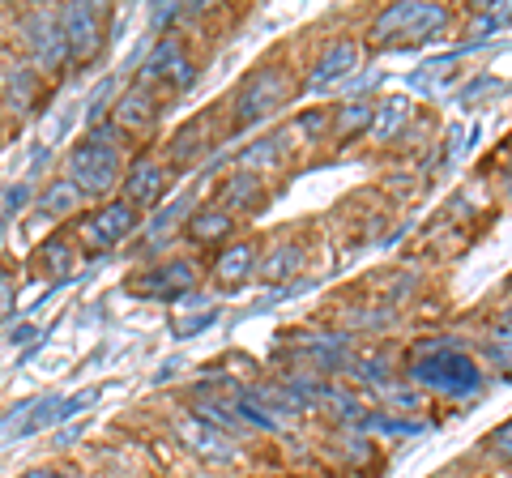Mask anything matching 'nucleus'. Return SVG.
Instances as JSON below:
<instances>
[{"mask_svg":"<svg viewBox=\"0 0 512 478\" xmlns=\"http://www.w3.org/2000/svg\"><path fill=\"white\" fill-rule=\"evenodd\" d=\"M406 385L440 393V397H453V402H466V397H478L487 389V376L457 342L423 338V342H414V350H410Z\"/></svg>","mask_w":512,"mask_h":478,"instance_id":"1","label":"nucleus"},{"mask_svg":"<svg viewBox=\"0 0 512 478\" xmlns=\"http://www.w3.org/2000/svg\"><path fill=\"white\" fill-rule=\"evenodd\" d=\"M453 13L448 5H423V0H406V5H384L372 26H367V43L372 47H414L440 39Z\"/></svg>","mask_w":512,"mask_h":478,"instance_id":"2","label":"nucleus"},{"mask_svg":"<svg viewBox=\"0 0 512 478\" xmlns=\"http://www.w3.org/2000/svg\"><path fill=\"white\" fill-rule=\"evenodd\" d=\"M291 94H295V77L286 65H261L256 73H248L231 94L235 133H244V129H252V124H261L269 116H278Z\"/></svg>","mask_w":512,"mask_h":478,"instance_id":"3","label":"nucleus"},{"mask_svg":"<svg viewBox=\"0 0 512 478\" xmlns=\"http://www.w3.org/2000/svg\"><path fill=\"white\" fill-rule=\"evenodd\" d=\"M64 180H69L86 201H103L120 188L124 180V154L120 150H103L94 141H77V146L64 154Z\"/></svg>","mask_w":512,"mask_h":478,"instance_id":"4","label":"nucleus"},{"mask_svg":"<svg viewBox=\"0 0 512 478\" xmlns=\"http://www.w3.org/2000/svg\"><path fill=\"white\" fill-rule=\"evenodd\" d=\"M107 22H111L107 5H82V0H73V5L56 9V26L64 35V47H69V65H90L103 52Z\"/></svg>","mask_w":512,"mask_h":478,"instance_id":"5","label":"nucleus"},{"mask_svg":"<svg viewBox=\"0 0 512 478\" xmlns=\"http://www.w3.org/2000/svg\"><path fill=\"white\" fill-rule=\"evenodd\" d=\"M18 39L26 47V56H30V69H35L39 77L43 73H64L69 69V47H64V35H60V26H56V9H26L22 18H18Z\"/></svg>","mask_w":512,"mask_h":478,"instance_id":"6","label":"nucleus"},{"mask_svg":"<svg viewBox=\"0 0 512 478\" xmlns=\"http://www.w3.org/2000/svg\"><path fill=\"white\" fill-rule=\"evenodd\" d=\"M197 60L188 56V47H184V39L175 35H158V43H154V52L141 60V69H137V82L133 86H141V90H154V82H167L175 94H184V90H192L197 86Z\"/></svg>","mask_w":512,"mask_h":478,"instance_id":"7","label":"nucleus"},{"mask_svg":"<svg viewBox=\"0 0 512 478\" xmlns=\"http://www.w3.org/2000/svg\"><path fill=\"white\" fill-rule=\"evenodd\" d=\"M141 231V210H133L124 197L120 201H103L99 210H90L82 218V244L90 252H111V248H120L128 244Z\"/></svg>","mask_w":512,"mask_h":478,"instance_id":"8","label":"nucleus"},{"mask_svg":"<svg viewBox=\"0 0 512 478\" xmlns=\"http://www.w3.org/2000/svg\"><path fill=\"white\" fill-rule=\"evenodd\" d=\"M167 184H171V175H167V163H158L154 154H137L133 163L124 167V201L133 205V210H158L167 197Z\"/></svg>","mask_w":512,"mask_h":478,"instance_id":"9","label":"nucleus"},{"mask_svg":"<svg viewBox=\"0 0 512 478\" xmlns=\"http://www.w3.org/2000/svg\"><path fill=\"white\" fill-rule=\"evenodd\" d=\"M192 286H197V265L188 257H167L154 269H146V274H137L128 282V291L146 295V299H184Z\"/></svg>","mask_w":512,"mask_h":478,"instance_id":"10","label":"nucleus"},{"mask_svg":"<svg viewBox=\"0 0 512 478\" xmlns=\"http://www.w3.org/2000/svg\"><path fill=\"white\" fill-rule=\"evenodd\" d=\"M175 436H180V444H184L192 457L210 461V466H235V461H239L235 440L214 432V427L201 423L197 414H175Z\"/></svg>","mask_w":512,"mask_h":478,"instance_id":"11","label":"nucleus"},{"mask_svg":"<svg viewBox=\"0 0 512 478\" xmlns=\"http://www.w3.org/2000/svg\"><path fill=\"white\" fill-rule=\"evenodd\" d=\"M158 116H163V103H158L154 90L128 86L116 103H111V124L124 137H150L158 129Z\"/></svg>","mask_w":512,"mask_h":478,"instance_id":"12","label":"nucleus"},{"mask_svg":"<svg viewBox=\"0 0 512 478\" xmlns=\"http://www.w3.org/2000/svg\"><path fill=\"white\" fill-rule=\"evenodd\" d=\"M363 60V43L359 39H333L325 52L316 56V65L308 73V90H329V86H342L350 73L359 69Z\"/></svg>","mask_w":512,"mask_h":478,"instance_id":"13","label":"nucleus"},{"mask_svg":"<svg viewBox=\"0 0 512 478\" xmlns=\"http://www.w3.org/2000/svg\"><path fill=\"white\" fill-rule=\"evenodd\" d=\"M286 158H291V133L282 129V133H269L261 141H248V146L235 154V163H239V171L265 180V175H274V171L286 167Z\"/></svg>","mask_w":512,"mask_h":478,"instance_id":"14","label":"nucleus"},{"mask_svg":"<svg viewBox=\"0 0 512 478\" xmlns=\"http://www.w3.org/2000/svg\"><path fill=\"white\" fill-rule=\"evenodd\" d=\"M265 205H269V193H265V184L256 180V175H248V171H235V175H227L222 180V188H218V210H227L231 218L235 214H265Z\"/></svg>","mask_w":512,"mask_h":478,"instance_id":"15","label":"nucleus"},{"mask_svg":"<svg viewBox=\"0 0 512 478\" xmlns=\"http://www.w3.org/2000/svg\"><path fill=\"white\" fill-rule=\"evenodd\" d=\"M39 90H43V77L26 65H9L5 77H0V107L9 111V116H26V111H35L39 103Z\"/></svg>","mask_w":512,"mask_h":478,"instance_id":"16","label":"nucleus"},{"mask_svg":"<svg viewBox=\"0 0 512 478\" xmlns=\"http://www.w3.org/2000/svg\"><path fill=\"white\" fill-rule=\"evenodd\" d=\"M256 261H261V248H256V239H235V244H222V252L214 257L210 274L218 286H244L252 278Z\"/></svg>","mask_w":512,"mask_h":478,"instance_id":"17","label":"nucleus"},{"mask_svg":"<svg viewBox=\"0 0 512 478\" xmlns=\"http://www.w3.org/2000/svg\"><path fill=\"white\" fill-rule=\"evenodd\" d=\"M410 116H414V111H410L406 94H389V99L372 103V124H367V137H372L376 146H389V141H397L406 133Z\"/></svg>","mask_w":512,"mask_h":478,"instance_id":"18","label":"nucleus"},{"mask_svg":"<svg viewBox=\"0 0 512 478\" xmlns=\"http://www.w3.org/2000/svg\"><path fill=\"white\" fill-rule=\"evenodd\" d=\"M210 120H214V111H205V116L184 124V129L167 141V163L171 167H197L201 163L205 150H210V133H205L210 129Z\"/></svg>","mask_w":512,"mask_h":478,"instance_id":"19","label":"nucleus"},{"mask_svg":"<svg viewBox=\"0 0 512 478\" xmlns=\"http://www.w3.org/2000/svg\"><path fill=\"white\" fill-rule=\"evenodd\" d=\"M299 265H303V248L291 244V239H282V244H274L261 261H256L252 278H256V282H265V286H286V282L299 274Z\"/></svg>","mask_w":512,"mask_h":478,"instance_id":"20","label":"nucleus"},{"mask_svg":"<svg viewBox=\"0 0 512 478\" xmlns=\"http://www.w3.org/2000/svg\"><path fill=\"white\" fill-rule=\"evenodd\" d=\"M86 205V197L77 193V188L64 180V175H56V180H47L39 193H35V210H39V218H52V222H60V218H73L77 210Z\"/></svg>","mask_w":512,"mask_h":478,"instance_id":"21","label":"nucleus"},{"mask_svg":"<svg viewBox=\"0 0 512 478\" xmlns=\"http://www.w3.org/2000/svg\"><path fill=\"white\" fill-rule=\"evenodd\" d=\"M235 231V218L227 210H218V205H201V210H192L184 218V235L192 244H222Z\"/></svg>","mask_w":512,"mask_h":478,"instance_id":"22","label":"nucleus"},{"mask_svg":"<svg viewBox=\"0 0 512 478\" xmlns=\"http://www.w3.org/2000/svg\"><path fill=\"white\" fill-rule=\"evenodd\" d=\"M35 261L47 278H56V286L69 282L73 274V265H77V248H73V239H64V235H52V239H43L39 252H35Z\"/></svg>","mask_w":512,"mask_h":478,"instance_id":"23","label":"nucleus"},{"mask_svg":"<svg viewBox=\"0 0 512 478\" xmlns=\"http://www.w3.org/2000/svg\"><path fill=\"white\" fill-rule=\"evenodd\" d=\"M372 124V99H346L342 107L329 111V133L338 141H355Z\"/></svg>","mask_w":512,"mask_h":478,"instance_id":"24","label":"nucleus"},{"mask_svg":"<svg viewBox=\"0 0 512 478\" xmlns=\"http://www.w3.org/2000/svg\"><path fill=\"white\" fill-rule=\"evenodd\" d=\"M192 210H197V197H192V193H180V197H175L171 205H163V210H158V214L150 218L146 235H150V239H158V244H163V239H167L175 227H180V222H184Z\"/></svg>","mask_w":512,"mask_h":478,"instance_id":"25","label":"nucleus"},{"mask_svg":"<svg viewBox=\"0 0 512 478\" xmlns=\"http://www.w3.org/2000/svg\"><path fill=\"white\" fill-rule=\"evenodd\" d=\"M286 133H299L308 146H320V141L329 137V111L325 107H312V111H299L295 124Z\"/></svg>","mask_w":512,"mask_h":478,"instance_id":"26","label":"nucleus"},{"mask_svg":"<svg viewBox=\"0 0 512 478\" xmlns=\"http://www.w3.org/2000/svg\"><path fill=\"white\" fill-rule=\"evenodd\" d=\"M56 406H60V393H43V397H35V410L26 414V423L18 427V436L26 440V436H39L43 427H52V423H56Z\"/></svg>","mask_w":512,"mask_h":478,"instance_id":"27","label":"nucleus"},{"mask_svg":"<svg viewBox=\"0 0 512 478\" xmlns=\"http://www.w3.org/2000/svg\"><path fill=\"white\" fill-rule=\"evenodd\" d=\"M30 201H35V184H26V180H18V184H9L5 188V197H0V231H5L9 227V222L13 218H18L22 210H26V205Z\"/></svg>","mask_w":512,"mask_h":478,"instance_id":"28","label":"nucleus"},{"mask_svg":"<svg viewBox=\"0 0 512 478\" xmlns=\"http://www.w3.org/2000/svg\"><path fill=\"white\" fill-rule=\"evenodd\" d=\"M86 141H94V146H103V150H120V154H124V146H128V137L116 129V124H111V116L99 120V124H90Z\"/></svg>","mask_w":512,"mask_h":478,"instance_id":"29","label":"nucleus"},{"mask_svg":"<svg viewBox=\"0 0 512 478\" xmlns=\"http://www.w3.org/2000/svg\"><path fill=\"white\" fill-rule=\"evenodd\" d=\"M175 22H184V5H175V0L150 9V35H171Z\"/></svg>","mask_w":512,"mask_h":478,"instance_id":"30","label":"nucleus"},{"mask_svg":"<svg viewBox=\"0 0 512 478\" xmlns=\"http://www.w3.org/2000/svg\"><path fill=\"white\" fill-rule=\"evenodd\" d=\"M94 397H99V389H82V393H73V397H60V406H56V423L77 419L82 410H90V406H94Z\"/></svg>","mask_w":512,"mask_h":478,"instance_id":"31","label":"nucleus"},{"mask_svg":"<svg viewBox=\"0 0 512 478\" xmlns=\"http://www.w3.org/2000/svg\"><path fill=\"white\" fill-rule=\"evenodd\" d=\"M111 90H116V77H107V82L94 86V94L86 99V124L107 120V99H111Z\"/></svg>","mask_w":512,"mask_h":478,"instance_id":"32","label":"nucleus"},{"mask_svg":"<svg viewBox=\"0 0 512 478\" xmlns=\"http://www.w3.org/2000/svg\"><path fill=\"white\" fill-rule=\"evenodd\" d=\"M402 385H406V380H402ZM402 385L393 380V385H380V393L393 402V410H419V406H423V397L414 393V389H402Z\"/></svg>","mask_w":512,"mask_h":478,"instance_id":"33","label":"nucleus"},{"mask_svg":"<svg viewBox=\"0 0 512 478\" xmlns=\"http://www.w3.org/2000/svg\"><path fill=\"white\" fill-rule=\"evenodd\" d=\"M35 410V397H26V402H18V406H9L5 414H0V436L5 432H18V427L26 423V414Z\"/></svg>","mask_w":512,"mask_h":478,"instance_id":"34","label":"nucleus"},{"mask_svg":"<svg viewBox=\"0 0 512 478\" xmlns=\"http://www.w3.org/2000/svg\"><path fill=\"white\" fill-rule=\"evenodd\" d=\"M9 316H18V291H13L9 274H0V325H5Z\"/></svg>","mask_w":512,"mask_h":478,"instance_id":"35","label":"nucleus"},{"mask_svg":"<svg viewBox=\"0 0 512 478\" xmlns=\"http://www.w3.org/2000/svg\"><path fill=\"white\" fill-rule=\"evenodd\" d=\"M52 158H56V150H52V146H39V150H35V158H30V167H26V175H22V180H26V184H39Z\"/></svg>","mask_w":512,"mask_h":478,"instance_id":"36","label":"nucleus"},{"mask_svg":"<svg viewBox=\"0 0 512 478\" xmlns=\"http://www.w3.org/2000/svg\"><path fill=\"white\" fill-rule=\"evenodd\" d=\"M487 90H504V82H495V77H474V82L457 94V103H461V107H470L478 94H487Z\"/></svg>","mask_w":512,"mask_h":478,"instance_id":"37","label":"nucleus"},{"mask_svg":"<svg viewBox=\"0 0 512 478\" xmlns=\"http://www.w3.org/2000/svg\"><path fill=\"white\" fill-rule=\"evenodd\" d=\"M218 321V312L214 308H205L201 316H197V321H180V325H175V333H180V338H192V333H201V329H210Z\"/></svg>","mask_w":512,"mask_h":478,"instance_id":"38","label":"nucleus"},{"mask_svg":"<svg viewBox=\"0 0 512 478\" xmlns=\"http://www.w3.org/2000/svg\"><path fill=\"white\" fill-rule=\"evenodd\" d=\"M82 436H86V427H82V423H73V427H64V432L52 436V449H73V444L82 440Z\"/></svg>","mask_w":512,"mask_h":478,"instance_id":"39","label":"nucleus"},{"mask_svg":"<svg viewBox=\"0 0 512 478\" xmlns=\"http://www.w3.org/2000/svg\"><path fill=\"white\" fill-rule=\"evenodd\" d=\"M22 478H77V470H60V466H35V470H26Z\"/></svg>","mask_w":512,"mask_h":478,"instance_id":"40","label":"nucleus"},{"mask_svg":"<svg viewBox=\"0 0 512 478\" xmlns=\"http://www.w3.org/2000/svg\"><path fill=\"white\" fill-rule=\"evenodd\" d=\"M180 368H184V355H175V359H167V363H163V368H158V372H154V385H167V380H171L175 372H180Z\"/></svg>","mask_w":512,"mask_h":478,"instance_id":"41","label":"nucleus"},{"mask_svg":"<svg viewBox=\"0 0 512 478\" xmlns=\"http://www.w3.org/2000/svg\"><path fill=\"white\" fill-rule=\"evenodd\" d=\"M13 346H26V342H39V329L35 325H18L13 329V338H9Z\"/></svg>","mask_w":512,"mask_h":478,"instance_id":"42","label":"nucleus"},{"mask_svg":"<svg viewBox=\"0 0 512 478\" xmlns=\"http://www.w3.org/2000/svg\"><path fill=\"white\" fill-rule=\"evenodd\" d=\"M188 478H218V474H188Z\"/></svg>","mask_w":512,"mask_h":478,"instance_id":"43","label":"nucleus"},{"mask_svg":"<svg viewBox=\"0 0 512 478\" xmlns=\"http://www.w3.org/2000/svg\"><path fill=\"white\" fill-rule=\"evenodd\" d=\"M0 137H5V116H0Z\"/></svg>","mask_w":512,"mask_h":478,"instance_id":"44","label":"nucleus"}]
</instances>
